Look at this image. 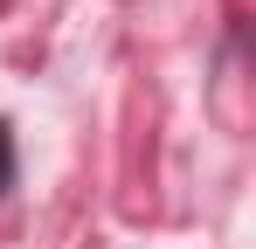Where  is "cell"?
<instances>
[{"label":"cell","instance_id":"1","mask_svg":"<svg viewBox=\"0 0 256 249\" xmlns=\"http://www.w3.org/2000/svg\"><path fill=\"white\" fill-rule=\"evenodd\" d=\"M7 187H14V132L0 124V194H7Z\"/></svg>","mask_w":256,"mask_h":249}]
</instances>
